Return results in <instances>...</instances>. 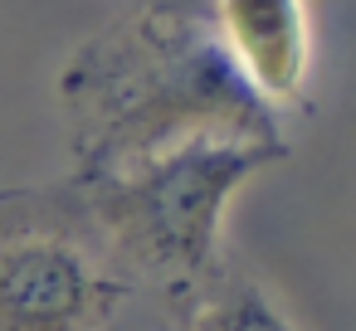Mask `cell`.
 Instances as JSON below:
<instances>
[{"label": "cell", "instance_id": "1", "mask_svg": "<svg viewBox=\"0 0 356 331\" xmlns=\"http://www.w3.org/2000/svg\"><path fill=\"white\" fill-rule=\"evenodd\" d=\"M69 180H98L195 137L283 142L278 117L249 93L220 49L210 15L137 6L83 40L64 74Z\"/></svg>", "mask_w": 356, "mask_h": 331}, {"label": "cell", "instance_id": "2", "mask_svg": "<svg viewBox=\"0 0 356 331\" xmlns=\"http://www.w3.org/2000/svg\"><path fill=\"white\" fill-rule=\"evenodd\" d=\"M283 156L288 142L195 137L127 171L74 180V190L118 268L166 297L220 258L229 200Z\"/></svg>", "mask_w": 356, "mask_h": 331}, {"label": "cell", "instance_id": "3", "mask_svg": "<svg viewBox=\"0 0 356 331\" xmlns=\"http://www.w3.org/2000/svg\"><path fill=\"white\" fill-rule=\"evenodd\" d=\"M132 292L74 180L0 190V331H113Z\"/></svg>", "mask_w": 356, "mask_h": 331}, {"label": "cell", "instance_id": "4", "mask_svg": "<svg viewBox=\"0 0 356 331\" xmlns=\"http://www.w3.org/2000/svg\"><path fill=\"white\" fill-rule=\"evenodd\" d=\"M210 30L249 93L278 117L307 103L312 10L307 0H210Z\"/></svg>", "mask_w": 356, "mask_h": 331}, {"label": "cell", "instance_id": "5", "mask_svg": "<svg viewBox=\"0 0 356 331\" xmlns=\"http://www.w3.org/2000/svg\"><path fill=\"white\" fill-rule=\"evenodd\" d=\"M166 312L181 331H298V321L268 297V287L225 253L195 282L166 292Z\"/></svg>", "mask_w": 356, "mask_h": 331}, {"label": "cell", "instance_id": "6", "mask_svg": "<svg viewBox=\"0 0 356 331\" xmlns=\"http://www.w3.org/2000/svg\"><path fill=\"white\" fill-rule=\"evenodd\" d=\"M142 6H161V10H195V15H210V0H142Z\"/></svg>", "mask_w": 356, "mask_h": 331}, {"label": "cell", "instance_id": "7", "mask_svg": "<svg viewBox=\"0 0 356 331\" xmlns=\"http://www.w3.org/2000/svg\"><path fill=\"white\" fill-rule=\"evenodd\" d=\"M132 331H181L176 321H142V326H132Z\"/></svg>", "mask_w": 356, "mask_h": 331}]
</instances>
